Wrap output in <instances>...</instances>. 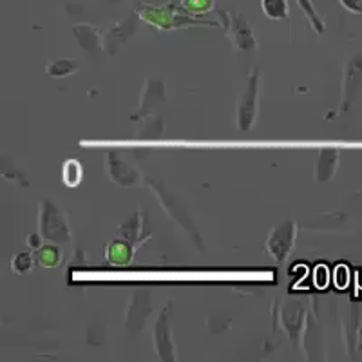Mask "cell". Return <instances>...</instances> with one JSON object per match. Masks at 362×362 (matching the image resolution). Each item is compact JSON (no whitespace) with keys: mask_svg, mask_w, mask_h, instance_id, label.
Masks as SVG:
<instances>
[{"mask_svg":"<svg viewBox=\"0 0 362 362\" xmlns=\"http://www.w3.org/2000/svg\"><path fill=\"white\" fill-rule=\"evenodd\" d=\"M38 232L42 238L57 245L71 243L69 225H67L66 216L62 214V210L58 209L53 202L44 199L40 203V212H38Z\"/></svg>","mask_w":362,"mask_h":362,"instance_id":"7a4b0ae2","label":"cell"},{"mask_svg":"<svg viewBox=\"0 0 362 362\" xmlns=\"http://www.w3.org/2000/svg\"><path fill=\"white\" fill-rule=\"evenodd\" d=\"M138 13V17L145 21L147 24L154 25L158 29H181L185 25H218V22L212 21H202L196 15L187 11L183 6L167 4V6H151V4H138L134 9Z\"/></svg>","mask_w":362,"mask_h":362,"instance_id":"6da1fadb","label":"cell"},{"mask_svg":"<svg viewBox=\"0 0 362 362\" xmlns=\"http://www.w3.org/2000/svg\"><path fill=\"white\" fill-rule=\"evenodd\" d=\"M107 173L116 185L124 187V189L136 187L141 183L140 173L131 163L122 160L116 153H107Z\"/></svg>","mask_w":362,"mask_h":362,"instance_id":"52a82bcc","label":"cell"},{"mask_svg":"<svg viewBox=\"0 0 362 362\" xmlns=\"http://www.w3.org/2000/svg\"><path fill=\"white\" fill-rule=\"evenodd\" d=\"M148 183L153 185L154 192L161 194V202H163L165 210H167V212H169V214L173 216V219H176V221L180 223V225L183 226V228H185V230H190V232H192V234H196V228H194L192 223H190L189 214H187L185 209H183V206H181L180 203L176 202V199H174L173 194L167 192V190H165L163 187H160V185H158V183H154V181H148Z\"/></svg>","mask_w":362,"mask_h":362,"instance_id":"4fadbf2b","label":"cell"},{"mask_svg":"<svg viewBox=\"0 0 362 362\" xmlns=\"http://www.w3.org/2000/svg\"><path fill=\"white\" fill-rule=\"evenodd\" d=\"M45 69H47V73L53 78H64V76H69V74L76 73L78 62H73V60H53V62L47 64Z\"/></svg>","mask_w":362,"mask_h":362,"instance_id":"44dd1931","label":"cell"},{"mask_svg":"<svg viewBox=\"0 0 362 362\" xmlns=\"http://www.w3.org/2000/svg\"><path fill=\"white\" fill-rule=\"evenodd\" d=\"M35 259H37V257H35L33 254L21 252V254H17L11 259V270L15 272V274H18V276H25L28 272L33 270Z\"/></svg>","mask_w":362,"mask_h":362,"instance_id":"7402d4cb","label":"cell"},{"mask_svg":"<svg viewBox=\"0 0 362 362\" xmlns=\"http://www.w3.org/2000/svg\"><path fill=\"white\" fill-rule=\"evenodd\" d=\"M74 37L78 38L82 49H86L87 53L96 54L98 51H102V37L93 25H76Z\"/></svg>","mask_w":362,"mask_h":362,"instance_id":"2e32d148","label":"cell"},{"mask_svg":"<svg viewBox=\"0 0 362 362\" xmlns=\"http://www.w3.org/2000/svg\"><path fill=\"white\" fill-rule=\"evenodd\" d=\"M226 21V29H228V37L230 40L234 42V45L238 49L241 51H252L257 47L255 44V38H254V31H252L250 24L245 21L241 15H226L225 13Z\"/></svg>","mask_w":362,"mask_h":362,"instance_id":"ba28073f","label":"cell"},{"mask_svg":"<svg viewBox=\"0 0 362 362\" xmlns=\"http://www.w3.org/2000/svg\"><path fill=\"white\" fill-rule=\"evenodd\" d=\"M181 6L196 17H202L214 9V0H181Z\"/></svg>","mask_w":362,"mask_h":362,"instance_id":"cb8c5ba5","label":"cell"},{"mask_svg":"<svg viewBox=\"0 0 362 362\" xmlns=\"http://www.w3.org/2000/svg\"><path fill=\"white\" fill-rule=\"evenodd\" d=\"M173 303H167V306L161 312L160 319H158L156 326H154V350L160 355L161 361L165 362H174L176 361V354H174V341H173V328H170V308Z\"/></svg>","mask_w":362,"mask_h":362,"instance_id":"8992f818","label":"cell"},{"mask_svg":"<svg viewBox=\"0 0 362 362\" xmlns=\"http://www.w3.org/2000/svg\"><path fill=\"white\" fill-rule=\"evenodd\" d=\"M339 165V153L335 148H322L315 161V180L329 181L335 176Z\"/></svg>","mask_w":362,"mask_h":362,"instance_id":"9a60e30c","label":"cell"},{"mask_svg":"<svg viewBox=\"0 0 362 362\" xmlns=\"http://www.w3.org/2000/svg\"><path fill=\"white\" fill-rule=\"evenodd\" d=\"M297 238V225L296 221H283L281 225H277L276 228H272V232L268 234L267 247L268 254L277 261V263H284L288 259V255L292 254L293 245H296Z\"/></svg>","mask_w":362,"mask_h":362,"instance_id":"277c9868","label":"cell"},{"mask_svg":"<svg viewBox=\"0 0 362 362\" xmlns=\"http://www.w3.org/2000/svg\"><path fill=\"white\" fill-rule=\"evenodd\" d=\"M362 87V57H355L346 66L344 86H342V111L350 109L351 102Z\"/></svg>","mask_w":362,"mask_h":362,"instance_id":"9c48e42d","label":"cell"},{"mask_svg":"<svg viewBox=\"0 0 362 362\" xmlns=\"http://www.w3.org/2000/svg\"><path fill=\"white\" fill-rule=\"evenodd\" d=\"M341 6L344 9L351 13H357V15H362V0H339Z\"/></svg>","mask_w":362,"mask_h":362,"instance_id":"d4e9b609","label":"cell"},{"mask_svg":"<svg viewBox=\"0 0 362 362\" xmlns=\"http://www.w3.org/2000/svg\"><path fill=\"white\" fill-rule=\"evenodd\" d=\"M305 317L306 313L299 303H288L281 312V325H283V328L286 329V334L290 335L293 342H297V337L303 334Z\"/></svg>","mask_w":362,"mask_h":362,"instance_id":"8fae6325","label":"cell"},{"mask_svg":"<svg viewBox=\"0 0 362 362\" xmlns=\"http://www.w3.org/2000/svg\"><path fill=\"white\" fill-rule=\"evenodd\" d=\"M259 87H261V73L257 67L248 76L247 87H245L241 100L238 105V125L239 131H250L254 127L255 119H257V100H259Z\"/></svg>","mask_w":362,"mask_h":362,"instance_id":"3957f363","label":"cell"},{"mask_svg":"<svg viewBox=\"0 0 362 362\" xmlns=\"http://www.w3.org/2000/svg\"><path fill=\"white\" fill-rule=\"evenodd\" d=\"M145 214H147V212H144V210H136L134 214H132L127 221L122 223L118 228L119 238H125V239H129V241H132L134 245H140L141 241L147 238V235L144 234V228H145L144 216Z\"/></svg>","mask_w":362,"mask_h":362,"instance_id":"5bb4252c","label":"cell"},{"mask_svg":"<svg viewBox=\"0 0 362 362\" xmlns=\"http://www.w3.org/2000/svg\"><path fill=\"white\" fill-rule=\"evenodd\" d=\"M83 176V169L80 161L76 160H67L62 167V180L67 187H76L80 185Z\"/></svg>","mask_w":362,"mask_h":362,"instance_id":"ffe728a7","label":"cell"},{"mask_svg":"<svg viewBox=\"0 0 362 362\" xmlns=\"http://www.w3.org/2000/svg\"><path fill=\"white\" fill-rule=\"evenodd\" d=\"M261 8L270 21H284L290 15L286 0H261Z\"/></svg>","mask_w":362,"mask_h":362,"instance_id":"d6986e66","label":"cell"},{"mask_svg":"<svg viewBox=\"0 0 362 362\" xmlns=\"http://www.w3.org/2000/svg\"><path fill=\"white\" fill-rule=\"evenodd\" d=\"M112 2H124V0H112Z\"/></svg>","mask_w":362,"mask_h":362,"instance_id":"4316f807","label":"cell"},{"mask_svg":"<svg viewBox=\"0 0 362 362\" xmlns=\"http://www.w3.org/2000/svg\"><path fill=\"white\" fill-rule=\"evenodd\" d=\"M153 312V300H151V292L147 288H136L132 292L129 308L125 313V328L131 334H138L144 325L147 322V317Z\"/></svg>","mask_w":362,"mask_h":362,"instance_id":"5b68a950","label":"cell"},{"mask_svg":"<svg viewBox=\"0 0 362 362\" xmlns=\"http://www.w3.org/2000/svg\"><path fill=\"white\" fill-rule=\"evenodd\" d=\"M138 13H132L131 17L127 21H124L122 24H118L116 28H112L107 35H105V40H103V47L107 49V53L115 54L118 51L119 45H124L129 38L132 37L136 29V22H138Z\"/></svg>","mask_w":362,"mask_h":362,"instance_id":"30bf717a","label":"cell"},{"mask_svg":"<svg viewBox=\"0 0 362 362\" xmlns=\"http://www.w3.org/2000/svg\"><path fill=\"white\" fill-rule=\"evenodd\" d=\"M136 245L125 238H118L105 248V259L112 267H127L134 259Z\"/></svg>","mask_w":362,"mask_h":362,"instance_id":"7c38bea8","label":"cell"},{"mask_svg":"<svg viewBox=\"0 0 362 362\" xmlns=\"http://www.w3.org/2000/svg\"><path fill=\"white\" fill-rule=\"evenodd\" d=\"M42 234L40 232H37V234H29L28 238H25V243H28V247L29 248H35V250H37V248H40L42 247Z\"/></svg>","mask_w":362,"mask_h":362,"instance_id":"484cf974","label":"cell"},{"mask_svg":"<svg viewBox=\"0 0 362 362\" xmlns=\"http://www.w3.org/2000/svg\"><path fill=\"white\" fill-rule=\"evenodd\" d=\"M163 96H165L163 83H161L160 80H151V82L147 83L144 98H141V107L138 115H147V112H151V109H153L154 105H158V103L163 100Z\"/></svg>","mask_w":362,"mask_h":362,"instance_id":"e0dca14e","label":"cell"},{"mask_svg":"<svg viewBox=\"0 0 362 362\" xmlns=\"http://www.w3.org/2000/svg\"><path fill=\"white\" fill-rule=\"evenodd\" d=\"M297 4H299V8L303 9L306 17H308L310 24H312V28L315 29L317 33H322L325 31V22H322V18L319 17V13L313 8L312 0H297Z\"/></svg>","mask_w":362,"mask_h":362,"instance_id":"603a6c76","label":"cell"},{"mask_svg":"<svg viewBox=\"0 0 362 362\" xmlns=\"http://www.w3.org/2000/svg\"><path fill=\"white\" fill-rule=\"evenodd\" d=\"M35 257H37L38 264H42V267L54 268L62 263V250L57 247V243L42 245V247L37 248V252H35Z\"/></svg>","mask_w":362,"mask_h":362,"instance_id":"ac0fdd59","label":"cell"}]
</instances>
